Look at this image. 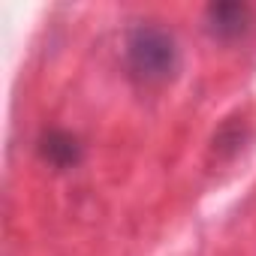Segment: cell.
Masks as SVG:
<instances>
[{
    "label": "cell",
    "instance_id": "obj_1",
    "mask_svg": "<svg viewBox=\"0 0 256 256\" xmlns=\"http://www.w3.org/2000/svg\"><path fill=\"white\" fill-rule=\"evenodd\" d=\"M126 64L139 82L163 84L178 72V46L163 28L139 24L126 40Z\"/></svg>",
    "mask_w": 256,
    "mask_h": 256
},
{
    "label": "cell",
    "instance_id": "obj_2",
    "mask_svg": "<svg viewBox=\"0 0 256 256\" xmlns=\"http://www.w3.org/2000/svg\"><path fill=\"white\" fill-rule=\"evenodd\" d=\"M253 24V12L247 4H211L205 12V28L220 42L241 40Z\"/></svg>",
    "mask_w": 256,
    "mask_h": 256
},
{
    "label": "cell",
    "instance_id": "obj_3",
    "mask_svg": "<svg viewBox=\"0 0 256 256\" xmlns=\"http://www.w3.org/2000/svg\"><path fill=\"white\" fill-rule=\"evenodd\" d=\"M42 157H46L52 166H58V169H70V166L78 163L82 148H78V142H76L70 133L54 130V133H48V136L42 139Z\"/></svg>",
    "mask_w": 256,
    "mask_h": 256
}]
</instances>
